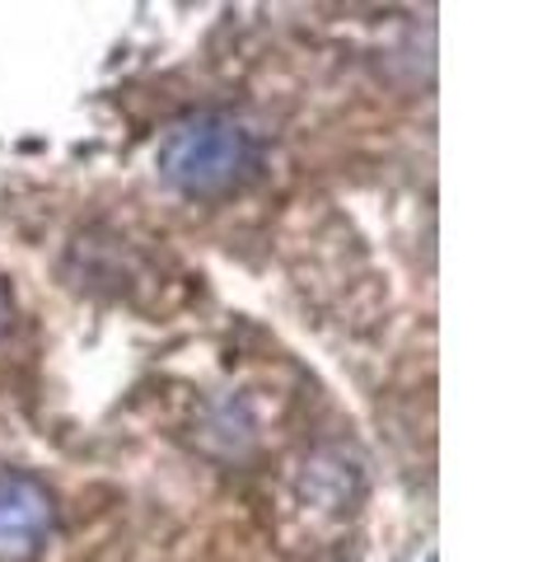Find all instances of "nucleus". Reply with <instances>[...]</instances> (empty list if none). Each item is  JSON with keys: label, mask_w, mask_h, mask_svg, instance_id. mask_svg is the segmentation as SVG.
<instances>
[{"label": "nucleus", "mask_w": 533, "mask_h": 562, "mask_svg": "<svg viewBox=\"0 0 533 562\" xmlns=\"http://www.w3.org/2000/svg\"><path fill=\"white\" fill-rule=\"evenodd\" d=\"M10 324H14V301H10V286L0 281V338L10 333Z\"/></svg>", "instance_id": "nucleus-3"}, {"label": "nucleus", "mask_w": 533, "mask_h": 562, "mask_svg": "<svg viewBox=\"0 0 533 562\" xmlns=\"http://www.w3.org/2000/svg\"><path fill=\"white\" fill-rule=\"evenodd\" d=\"M159 173L183 198H229L262 169V140L235 113H188L159 140Z\"/></svg>", "instance_id": "nucleus-1"}, {"label": "nucleus", "mask_w": 533, "mask_h": 562, "mask_svg": "<svg viewBox=\"0 0 533 562\" xmlns=\"http://www.w3.org/2000/svg\"><path fill=\"white\" fill-rule=\"evenodd\" d=\"M57 525L52 492L29 473H0V562H33Z\"/></svg>", "instance_id": "nucleus-2"}]
</instances>
